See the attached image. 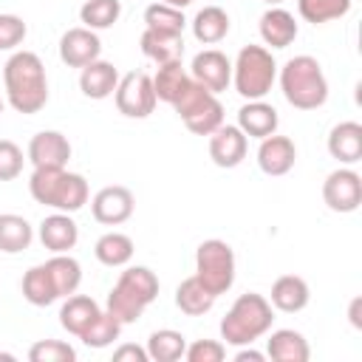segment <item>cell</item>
<instances>
[{
  "instance_id": "1",
  "label": "cell",
  "mask_w": 362,
  "mask_h": 362,
  "mask_svg": "<svg viewBox=\"0 0 362 362\" xmlns=\"http://www.w3.org/2000/svg\"><path fill=\"white\" fill-rule=\"evenodd\" d=\"M3 82L8 105L17 113H40L48 102L45 65L34 51H17L3 65Z\"/></svg>"
},
{
  "instance_id": "2",
  "label": "cell",
  "mask_w": 362,
  "mask_h": 362,
  "mask_svg": "<svg viewBox=\"0 0 362 362\" xmlns=\"http://www.w3.org/2000/svg\"><path fill=\"white\" fill-rule=\"evenodd\" d=\"M158 297V277L153 269L147 266H127L116 286L110 288L107 294V314H113L122 325H130L136 322L144 308Z\"/></svg>"
},
{
  "instance_id": "3",
  "label": "cell",
  "mask_w": 362,
  "mask_h": 362,
  "mask_svg": "<svg viewBox=\"0 0 362 362\" xmlns=\"http://www.w3.org/2000/svg\"><path fill=\"white\" fill-rule=\"evenodd\" d=\"M280 88L286 102L297 110H317L328 99V79L322 74V65L308 54L291 57L280 68Z\"/></svg>"
},
{
  "instance_id": "4",
  "label": "cell",
  "mask_w": 362,
  "mask_h": 362,
  "mask_svg": "<svg viewBox=\"0 0 362 362\" xmlns=\"http://www.w3.org/2000/svg\"><path fill=\"white\" fill-rule=\"evenodd\" d=\"M28 189L37 204L54 206L57 212H76L88 204V181L65 167H34Z\"/></svg>"
},
{
  "instance_id": "5",
  "label": "cell",
  "mask_w": 362,
  "mask_h": 362,
  "mask_svg": "<svg viewBox=\"0 0 362 362\" xmlns=\"http://www.w3.org/2000/svg\"><path fill=\"white\" fill-rule=\"evenodd\" d=\"M272 303L257 291H246L221 320V339H226V345H252L272 328Z\"/></svg>"
},
{
  "instance_id": "6",
  "label": "cell",
  "mask_w": 362,
  "mask_h": 362,
  "mask_svg": "<svg viewBox=\"0 0 362 362\" xmlns=\"http://www.w3.org/2000/svg\"><path fill=\"white\" fill-rule=\"evenodd\" d=\"M277 79V62L269 48L263 45H243L238 51V59L232 65V82L235 90L243 99H263Z\"/></svg>"
},
{
  "instance_id": "7",
  "label": "cell",
  "mask_w": 362,
  "mask_h": 362,
  "mask_svg": "<svg viewBox=\"0 0 362 362\" xmlns=\"http://www.w3.org/2000/svg\"><path fill=\"white\" fill-rule=\"evenodd\" d=\"M173 107L181 116V122L187 124V130L195 136H209L223 124V105L218 102V96L212 90H206L195 79L173 102Z\"/></svg>"
},
{
  "instance_id": "8",
  "label": "cell",
  "mask_w": 362,
  "mask_h": 362,
  "mask_svg": "<svg viewBox=\"0 0 362 362\" xmlns=\"http://www.w3.org/2000/svg\"><path fill=\"white\" fill-rule=\"evenodd\" d=\"M195 277L218 297L235 283V252L226 240H204L195 252Z\"/></svg>"
},
{
  "instance_id": "9",
  "label": "cell",
  "mask_w": 362,
  "mask_h": 362,
  "mask_svg": "<svg viewBox=\"0 0 362 362\" xmlns=\"http://www.w3.org/2000/svg\"><path fill=\"white\" fill-rule=\"evenodd\" d=\"M116 107L122 116L127 119H147L156 107V90H153V76H147L144 71H130L119 79L116 90H113Z\"/></svg>"
},
{
  "instance_id": "10",
  "label": "cell",
  "mask_w": 362,
  "mask_h": 362,
  "mask_svg": "<svg viewBox=\"0 0 362 362\" xmlns=\"http://www.w3.org/2000/svg\"><path fill=\"white\" fill-rule=\"evenodd\" d=\"M322 201L328 209L334 212H354L362 204V178L359 173L339 167L334 173H328L325 184H322Z\"/></svg>"
},
{
  "instance_id": "11",
  "label": "cell",
  "mask_w": 362,
  "mask_h": 362,
  "mask_svg": "<svg viewBox=\"0 0 362 362\" xmlns=\"http://www.w3.org/2000/svg\"><path fill=\"white\" fill-rule=\"evenodd\" d=\"M189 76H192L198 85H204L206 90L221 93V90H226L229 82H232V62H229V57H226L223 51H218V48H204V51H198V54L192 57Z\"/></svg>"
},
{
  "instance_id": "12",
  "label": "cell",
  "mask_w": 362,
  "mask_h": 362,
  "mask_svg": "<svg viewBox=\"0 0 362 362\" xmlns=\"http://www.w3.org/2000/svg\"><path fill=\"white\" fill-rule=\"evenodd\" d=\"M133 209H136L133 192H130L127 187H119V184L102 187V189L93 195V201H90L93 218H96L99 223H105V226H119V223H124V221L133 215Z\"/></svg>"
},
{
  "instance_id": "13",
  "label": "cell",
  "mask_w": 362,
  "mask_h": 362,
  "mask_svg": "<svg viewBox=\"0 0 362 362\" xmlns=\"http://www.w3.org/2000/svg\"><path fill=\"white\" fill-rule=\"evenodd\" d=\"M99 54H102V40L96 37V31L85 25L68 28L59 40V59L68 68H85L88 62L99 59Z\"/></svg>"
},
{
  "instance_id": "14",
  "label": "cell",
  "mask_w": 362,
  "mask_h": 362,
  "mask_svg": "<svg viewBox=\"0 0 362 362\" xmlns=\"http://www.w3.org/2000/svg\"><path fill=\"white\" fill-rule=\"evenodd\" d=\"M249 136L238 124H221L215 133H209V158L218 167H238L246 158Z\"/></svg>"
},
{
  "instance_id": "15",
  "label": "cell",
  "mask_w": 362,
  "mask_h": 362,
  "mask_svg": "<svg viewBox=\"0 0 362 362\" xmlns=\"http://www.w3.org/2000/svg\"><path fill=\"white\" fill-rule=\"evenodd\" d=\"M71 158V141L59 130H40L28 141V161L34 167H65Z\"/></svg>"
},
{
  "instance_id": "16",
  "label": "cell",
  "mask_w": 362,
  "mask_h": 362,
  "mask_svg": "<svg viewBox=\"0 0 362 362\" xmlns=\"http://www.w3.org/2000/svg\"><path fill=\"white\" fill-rule=\"evenodd\" d=\"M297 161V147L288 136H266L260 139V147H257V164L266 175H286Z\"/></svg>"
},
{
  "instance_id": "17",
  "label": "cell",
  "mask_w": 362,
  "mask_h": 362,
  "mask_svg": "<svg viewBox=\"0 0 362 362\" xmlns=\"http://www.w3.org/2000/svg\"><path fill=\"white\" fill-rule=\"evenodd\" d=\"M40 240L45 249H51L54 255L59 252H68L76 246L79 240V226L74 223L71 212H54L48 218H42L40 223Z\"/></svg>"
},
{
  "instance_id": "18",
  "label": "cell",
  "mask_w": 362,
  "mask_h": 362,
  "mask_svg": "<svg viewBox=\"0 0 362 362\" xmlns=\"http://www.w3.org/2000/svg\"><path fill=\"white\" fill-rule=\"evenodd\" d=\"M277 124H280L277 110L263 99H252L238 110V127L252 139H266L277 133Z\"/></svg>"
},
{
  "instance_id": "19",
  "label": "cell",
  "mask_w": 362,
  "mask_h": 362,
  "mask_svg": "<svg viewBox=\"0 0 362 362\" xmlns=\"http://www.w3.org/2000/svg\"><path fill=\"white\" fill-rule=\"evenodd\" d=\"M311 300V291H308V283L297 274H283L272 283V308L283 311V314H297L308 305Z\"/></svg>"
},
{
  "instance_id": "20",
  "label": "cell",
  "mask_w": 362,
  "mask_h": 362,
  "mask_svg": "<svg viewBox=\"0 0 362 362\" xmlns=\"http://www.w3.org/2000/svg\"><path fill=\"white\" fill-rule=\"evenodd\" d=\"M328 153L339 164H356L362 158V124L359 122H339L328 133Z\"/></svg>"
},
{
  "instance_id": "21",
  "label": "cell",
  "mask_w": 362,
  "mask_h": 362,
  "mask_svg": "<svg viewBox=\"0 0 362 362\" xmlns=\"http://www.w3.org/2000/svg\"><path fill=\"white\" fill-rule=\"evenodd\" d=\"M260 37L272 48H288L297 40L294 14L280 8V6H272L269 11H263V17H260Z\"/></svg>"
},
{
  "instance_id": "22",
  "label": "cell",
  "mask_w": 362,
  "mask_h": 362,
  "mask_svg": "<svg viewBox=\"0 0 362 362\" xmlns=\"http://www.w3.org/2000/svg\"><path fill=\"white\" fill-rule=\"evenodd\" d=\"M266 354L274 362H308L311 348H308V339L300 331H294V328H277L266 339Z\"/></svg>"
},
{
  "instance_id": "23",
  "label": "cell",
  "mask_w": 362,
  "mask_h": 362,
  "mask_svg": "<svg viewBox=\"0 0 362 362\" xmlns=\"http://www.w3.org/2000/svg\"><path fill=\"white\" fill-rule=\"evenodd\" d=\"M116 85H119V71L110 62H105V59L88 62L82 68V74H79V88H82V93L88 99H107V96H113Z\"/></svg>"
},
{
  "instance_id": "24",
  "label": "cell",
  "mask_w": 362,
  "mask_h": 362,
  "mask_svg": "<svg viewBox=\"0 0 362 362\" xmlns=\"http://www.w3.org/2000/svg\"><path fill=\"white\" fill-rule=\"evenodd\" d=\"M139 45H141L144 57L153 59V62H158V65H164V62H178V59L184 57V37H181V34L144 28Z\"/></svg>"
},
{
  "instance_id": "25",
  "label": "cell",
  "mask_w": 362,
  "mask_h": 362,
  "mask_svg": "<svg viewBox=\"0 0 362 362\" xmlns=\"http://www.w3.org/2000/svg\"><path fill=\"white\" fill-rule=\"evenodd\" d=\"M99 303L93 297H85V294H68L62 308H59V325L68 331V334H82L96 317H99Z\"/></svg>"
},
{
  "instance_id": "26",
  "label": "cell",
  "mask_w": 362,
  "mask_h": 362,
  "mask_svg": "<svg viewBox=\"0 0 362 362\" xmlns=\"http://www.w3.org/2000/svg\"><path fill=\"white\" fill-rule=\"evenodd\" d=\"M189 82H192V76L184 71L181 59H178V62H164V65H158V71H156V76H153L156 99L173 105V102L187 90Z\"/></svg>"
},
{
  "instance_id": "27",
  "label": "cell",
  "mask_w": 362,
  "mask_h": 362,
  "mask_svg": "<svg viewBox=\"0 0 362 362\" xmlns=\"http://www.w3.org/2000/svg\"><path fill=\"white\" fill-rule=\"evenodd\" d=\"M215 294L192 274V277H187V280H181L178 283V288H175V305L184 311V314H189V317H201V314H206L212 305H215Z\"/></svg>"
},
{
  "instance_id": "28",
  "label": "cell",
  "mask_w": 362,
  "mask_h": 362,
  "mask_svg": "<svg viewBox=\"0 0 362 362\" xmlns=\"http://www.w3.org/2000/svg\"><path fill=\"white\" fill-rule=\"evenodd\" d=\"M192 34L204 45H215L229 34V14L221 6H204L192 20Z\"/></svg>"
},
{
  "instance_id": "29",
  "label": "cell",
  "mask_w": 362,
  "mask_h": 362,
  "mask_svg": "<svg viewBox=\"0 0 362 362\" xmlns=\"http://www.w3.org/2000/svg\"><path fill=\"white\" fill-rule=\"evenodd\" d=\"M45 266H48V274L54 280L57 297H68V294H74L79 288V283H82V266H79L76 257H71L68 252H59L51 260H45Z\"/></svg>"
},
{
  "instance_id": "30",
  "label": "cell",
  "mask_w": 362,
  "mask_h": 362,
  "mask_svg": "<svg viewBox=\"0 0 362 362\" xmlns=\"http://www.w3.org/2000/svg\"><path fill=\"white\" fill-rule=\"evenodd\" d=\"M31 238H34V229L23 215H14V212L0 215V252L17 255L31 246Z\"/></svg>"
},
{
  "instance_id": "31",
  "label": "cell",
  "mask_w": 362,
  "mask_h": 362,
  "mask_svg": "<svg viewBox=\"0 0 362 362\" xmlns=\"http://www.w3.org/2000/svg\"><path fill=\"white\" fill-rule=\"evenodd\" d=\"M23 297H25L31 305H40V308H45V305H51L54 300H59L45 263L31 266V269L23 274Z\"/></svg>"
},
{
  "instance_id": "32",
  "label": "cell",
  "mask_w": 362,
  "mask_h": 362,
  "mask_svg": "<svg viewBox=\"0 0 362 362\" xmlns=\"http://www.w3.org/2000/svg\"><path fill=\"white\" fill-rule=\"evenodd\" d=\"M184 351H187V337L173 328L153 331L147 339V356L153 362H175L184 356Z\"/></svg>"
},
{
  "instance_id": "33",
  "label": "cell",
  "mask_w": 362,
  "mask_h": 362,
  "mask_svg": "<svg viewBox=\"0 0 362 362\" xmlns=\"http://www.w3.org/2000/svg\"><path fill=\"white\" fill-rule=\"evenodd\" d=\"M93 255H96V260L102 266H110V269L124 266L133 257V240L127 235H122V232H107V235H102L96 240Z\"/></svg>"
},
{
  "instance_id": "34",
  "label": "cell",
  "mask_w": 362,
  "mask_h": 362,
  "mask_svg": "<svg viewBox=\"0 0 362 362\" xmlns=\"http://www.w3.org/2000/svg\"><path fill=\"white\" fill-rule=\"evenodd\" d=\"M119 14H122V3L119 0H85L82 8H79V20L90 31L110 28L119 20Z\"/></svg>"
},
{
  "instance_id": "35",
  "label": "cell",
  "mask_w": 362,
  "mask_h": 362,
  "mask_svg": "<svg viewBox=\"0 0 362 362\" xmlns=\"http://www.w3.org/2000/svg\"><path fill=\"white\" fill-rule=\"evenodd\" d=\"M300 17L305 23H328V20H339L351 11V0H297Z\"/></svg>"
},
{
  "instance_id": "36",
  "label": "cell",
  "mask_w": 362,
  "mask_h": 362,
  "mask_svg": "<svg viewBox=\"0 0 362 362\" xmlns=\"http://www.w3.org/2000/svg\"><path fill=\"white\" fill-rule=\"evenodd\" d=\"M122 334V322L107 314V311H99V317L79 334V339L88 345V348H107L110 342H116Z\"/></svg>"
},
{
  "instance_id": "37",
  "label": "cell",
  "mask_w": 362,
  "mask_h": 362,
  "mask_svg": "<svg viewBox=\"0 0 362 362\" xmlns=\"http://www.w3.org/2000/svg\"><path fill=\"white\" fill-rule=\"evenodd\" d=\"M144 23L147 28H156V31H170V34H184V11L181 8H173V6H164V3H153L144 8Z\"/></svg>"
},
{
  "instance_id": "38",
  "label": "cell",
  "mask_w": 362,
  "mask_h": 362,
  "mask_svg": "<svg viewBox=\"0 0 362 362\" xmlns=\"http://www.w3.org/2000/svg\"><path fill=\"white\" fill-rule=\"evenodd\" d=\"M31 362H74L76 351L62 339H40L28 348Z\"/></svg>"
},
{
  "instance_id": "39",
  "label": "cell",
  "mask_w": 362,
  "mask_h": 362,
  "mask_svg": "<svg viewBox=\"0 0 362 362\" xmlns=\"http://www.w3.org/2000/svg\"><path fill=\"white\" fill-rule=\"evenodd\" d=\"M28 28L17 14H0V51H11L25 40Z\"/></svg>"
},
{
  "instance_id": "40",
  "label": "cell",
  "mask_w": 362,
  "mask_h": 362,
  "mask_svg": "<svg viewBox=\"0 0 362 362\" xmlns=\"http://www.w3.org/2000/svg\"><path fill=\"white\" fill-rule=\"evenodd\" d=\"M23 150L8 141V139H0V181H11L23 173Z\"/></svg>"
},
{
  "instance_id": "41",
  "label": "cell",
  "mask_w": 362,
  "mask_h": 362,
  "mask_svg": "<svg viewBox=\"0 0 362 362\" xmlns=\"http://www.w3.org/2000/svg\"><path fill=\"white\" fill-rule=\"evenodd\" d=\"M187 362H221L226 356V345L218 339H195L184 351Z\"/></svg>"
},
{
  "instance_id": "42",
  "label": "cell",
  "mask_w": 362,
  "mask_h": 362,
  "mask_svg": "<svg viewBox=\"0 0 362 362\" xmlns=\"http://www.w3.org/2000/svg\"><path fill=\"white\" fill-rule=\"evenodd\" d=\"M113 359L116 362H147L150 356H147V348H139V345H122V348H116L113 351Z\"/></svg>"
},
{
  "instance_id": "43",
  "label": "cell",
  "mask_w": 362,
  "mask_h": 362,
  "mask_svg": "<svg viewBox=\"0 0 362 362\" xmlns=\"http://www.w3.org/2000/svg\"><path fill=\"white\" fill-rule=\"evenodd\" d=\"M235 359H238V362H263L266 354H260V351H255V348H240V351L235 354Z\"/></svg>"
},
{
  "instance_id": "44",
  "label": "cell",
  "mask_w": 362,
  "mask_h": 362,
  "mask_svg": "<svg viewBox=\"0 0 362 362\" xmlns=\"http://www.w3.org/2000/svg\"><path fill=\"white\" fill-rule=\"evenodd\" d=\"M359 308H362V297H354V300H351V311H348V317H351V325H354V328H362Z\"/></svg>"
},
{
  "instance_id": "45",
  "label": "cell",
  "mask_w": 362,
  "mask_h": 362,
  "mask_svg": "<svg viewBox=\"0 0 362 362\" xmlns=\"http://www.w3.org/2000/svg\"><path fill=\"white\" fill-rule=\"evenodd\" d=\"M161 3H164V6H173V8H181V11H184V8H187L192 0H161Z\"/></svg>"
},
{
  "instance_id": "46",
  "label": "cell",
  "mask_w": 362,
  "mask_h": 362,
  "mask_svg": "<svg viewBox=\"0 0 362 362\" xmlns=\"http://www.w3.org/2000/svg\"><path fill=\"white\" fill-rule=\"evenodd\" d=\"M263 3H269V6H277V3H283V0H263Z\"/></svg>"
},
{
  "instance_id": "47",
  "label": "cell",
  "mask_w": 362,
  "mask_h": 362,
  "mask_svg": "<svg viewBox=\"0 0 362 362\" xmlns=\"http://www.w3.org/2000/svg\"><path fill=\"white\" fill-rule=\"evenodd\" d=\"M0 359H14V356L11 354H0Z\"/></svg>"
},
{
  "instance_id": "48",
  "label": "cell",
  "mask_w": 362,
  "mask_h": 362,
  "mask_svg": "<svg viewBox=\"0 0 362 362\" xmlns=\"http://www.w3.org/2000/svg\"><path fill=\"white\" fill-rule=\"evenodd\" d=\"M0 113H3V102H0Z\"/></svg>"
}]
</instances>
